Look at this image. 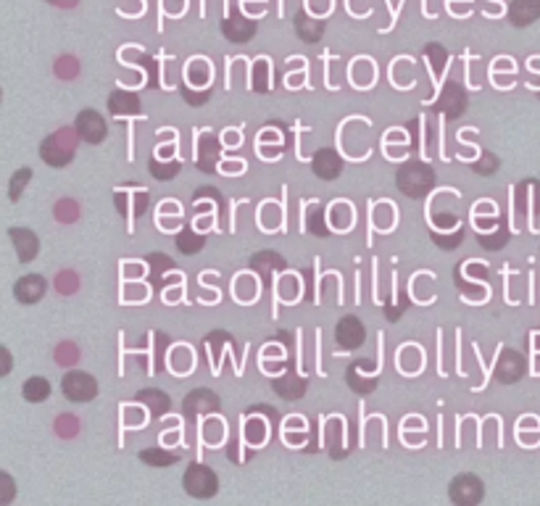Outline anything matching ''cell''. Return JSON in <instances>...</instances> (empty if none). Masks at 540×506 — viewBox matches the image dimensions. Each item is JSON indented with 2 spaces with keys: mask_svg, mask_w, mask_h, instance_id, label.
Instances as JSON below:
<instances>
[{
  "mask_svg": "<svg viewBox=\"0 0 540 506\" xmlns=\"http://www.w3.org/2000/svg\"><path fill=\"white\" fill-rule=\"evenodd\" d=\"M395 185L406 198H424L433 187H435V172L422 164V161H409L398 169L395 175Z\"/></svg>",
  "mask_w": 540,
  "mask_h": 506,
  "instance_id": "obj_1",
  "label": "cell"
},
{
  "mask_svg": "<svg viewBox=\"0 0 540 506\" xmlns=\"http://www.w3.org/2000/svg\"><path fill=\"white\" fill-rule=\"evenodd\" d=\"M76 137H79L76 129H58V132H53V135H48V137L43 140V146H40V158H43L48 167H53V169L66 167L74 158Z\"/></svg>",
  "mask_w": 540,
  "mask_h": 506,
  "instance_id": "obj_2",
  "label": "cell"
},
{
  "mask_svg": "<svg viewBox=\"0 0 540 506\" xmlns=\"http://www.w3.org/2000/svg\"><path fill=\"white\" fill-rule=\"evenodd\" d=\"M182 485L193 499H211L219 491V478L206 464H190L182 475Z\"/></svg>",
  "mask_w": 540,
  "mask_h": 506,
  "instance_id": "obj_3",
  "label": "cell"
},
{
  "mask_svg": "<svg viewBox=\"0 0 540 506\" xmlns=\"http://www.w3.org/2000/svg\"><path fill=\"white\" fill-rule=\"evenodd\" d=\"M448 496L456 506H477L485 496V485L477 475L464 472V475H456L451 485H448Z\"/></svg>",
  "mask_w": 540,
  "mask_h": 506,
  "instance_id": "obj_4",
  "label": "cell"
},
{
  "mask_svg": "<svg viewBox=\"0 0 540 506\" xmlns=\"http://www.w3.org/2000/svg\"><path fill=\"white\" fill-rule=\"evenodd\" d=\"M61 393L74 404H87V401H93L98 396V382H96L93 375L74 369V372H69L66 378L61 380Z\"/></svg>",
  "mask_w": 540,
  "mask_h": 506,
  "instance_id": "obj_5",
  "label": "cell"
},
{
  "mask_svg": "<svg viewBox=\"0 0 540 506\" xmlns=\"http://www.w3.org/2000/svg\"><path fill=\"white\" fill-rule=\"evenodd\" d=\"M74 129H76V132H79V137H82L85 143H90V146H98V143L106 140V135H108L106 119L100 116L98 111H93V108H85V111H79V114H76Z\"/></svg>",
  "mask_w": 540,
  "mask_h": 506,
  "instance_id": "obj_6",
  "label": "cell"
},
{
  "mask_svg": "<svg viewBox=\"0 0 540 506\" xmlns=\"http://www.w3.org/2000/svg\"><path fill=\"white\" fill-rule=\"evenodd\" d=\"M525 372H527V361H525V356L519 354V351H515V349L501 351L498 367H495V378H498V382L512 385V382H516V380L525 378Z\"/></svg>",
  "mask_w": 540,
  "mask_h": 506,
  "instance_id": "obj_7",
  "label": "cell"
},
{
  "mask_svg": "<svg viewBox=\"0 0 540 506\" xmlns=\"http://www.w3.org/2000/svg\"><path fill=\"white\" fill-rule=\"evenodd\" d=\"M335 340L338 346L351 351V349H359L364 340H367V328L359 317H343L335 328Z\"/></svg>",
  "mask_w": 540,
  "mask_h": 506,
  "instance_id": "obj_8",
  "label": "cell"
},
{
  "mask_svg": "<svg viewBox=\"0 0 540 506\" xmlns=\"http://www.w3.org/2000/svg\"><path fill=\"white\" fill-rule=\"evenodd\" d=\"M467 93L459 82H448L443 87L441 98H438V111H443L448 119H456L467 111Z\"/></svg>",
  "mask_w": 540,
  "mask_h": 506,
  "instance_id": "obj_9",
  "label": "cell"
},
{
  "mask_svg": "<svg viewBox=\"0 0 540 506\" xmlns=\"http://www.w3.org/2000/svg\"><path fill=\"white\" fill-rule=\"evenodd\" d=\"M256 22L253 19H246L243 14H232V16H227L224 22H221V35L229 40V43H238V46H243L248 43L253 35H256Z\"/></svg>",
  "mask_w": 540,
  "mask_h": 506,
  "instance_id": "obj_10",
  "label": "cell"
},
{
  "mask_svg": "<svg viewBox=\"0 0 540 506\" xmlns=\"http://www.w3.org/2000/svg\"><path fill=\"white\" fill-rule=\"evenodd\" d=\"M311 169H314V175L320 179H327V182L330 179H338L341 172H343V158L338 156L335 148H321L311 158Z\"/></svg>",
  "mask_w": 540,
  "mask_h": 506,
  "instance_id": "obj_11",
  "label": "cell"
},
{
  "mask_svg": "<svg viewBox=\"0 0 540 506\" xmlns=\"http://www.w3.org/2000/svg\"><path fill=\"white\" fill-rule=\"evenodd\" d=\"M221 401L217 393L206 390V388H198L193 393L185 396V411L188 417H198V414H211V411H219Z\"/></svg>",
  "mask_w": 540,
  "mask_h": 506,
  "instance_id": "obj_12",
  "label": "cell"
},
{
  "mask_svg": "<svg viewBox=\"0 0 540 506\" xmlns=\"http://www.w3.org/2000/svg\"><path fill=\"white\" fill-rule=\"evenodd\" d=\"M46 279L40 278V275H25L22 279H16V285H14V296H16V301L19 304H37L43 296H46Z\"/></svg>",
  "mask_w": 540,
  "mask_h": 506,
  "instance_id": "obj_13",
  "label": "cell"
},
{
  "mask_svg": "<svg viewBox=\"0 0 540 506\" xmlns=\"http://www.w3.org/2000/svg\"><path fill=\"white\" fill-rule=\"evenodd\" d=\"M8 235H11V243H14V248H16V256H19V261H22V264L32 261V258L37 256L40 240H37V235H35L32 229L11 228V229H8Z\"/></svg>",
  "mask_w": 540,
  "mask_h": 506,
  "instance_id": "obj_14",
  "label": "cell"
},
{
  "mask_svg": "<svg viewBox=\"0 0 540 506\" xmlns=\"http://www.w3.org/2000/svg\"><path fill=\"white\" fill-rule=\"evenodd\" d=\"M540 19V0H512L509 22L515 26H530Z\"/></svg>",
  "mask_w": 540,
  "mask_h": 506,
  "instance_id": "obj_15",
  "label": "cell"
},
{
  "mask_svg": "<svg viewBox=\"0 0 540 506\" xmlns=\"http://www.w3.org/2000/svg\"><path fill=\"white\" fill-rule=\"evenodd\" d=\"M295 32H298V37L303 40V43H320L321 35H324V22L321 19H314V16H309L306 11H298L293 19Z\"/></svg>",
  "mask_w": 540,
  "mask_h": 506,
  "instance_id": "obj_16",
  "label": "cell"
},
{
  "mask_svg": "<svg viewBox=\"0 0 540 506\" xmlns=\"http://www.w3.org/2000/svg\"><path fill=\"white\" fill-rule=\"evenodd\" d=\"M271 388H274V393L282 396L285 401H298V399L306 393V380L298 378L295 372H288V375H282V378L271 380Z\"/></svg>",
  "mask_w": 540,
  "mask_h": 506,
  "instance_id": "obj_17",
  "label": "cell"
},
{
  "mask_svg": "<svg viewBox=\"0 0 540 506\" xmlns=\"http://www.w3.org/2000/svg\"><path fill=\"white\" fill-rule=\"evenodd\" d=\"M108 111H111L114 116H135V114H140V98H138L135 93L117 90V93H111V98H108Z\"/></svg>",
  "mask_w": 540,
  "mask_h": 506,
  "instance_id": "obj_18",
  "label": "cell"
},
{
  "mask_svg": "<svg viewBox=\"0 0 540 506\" xmlns=\"http://www.w3.org/2000/svg\"><path fill=\"white\" fill-rule=\"evenodd\" d=\"M250 267H253L256 272H261V278L270 279V275L274 272V269H277V272H282V269H285V258L274 251H261L253 256Z\"/></svg>",
  "mask_w": 540,
  "mask_h": 506,
  "instance_id": "obj_19",
  "label": "cell"
},
{
  "mask_svg": "<svg viewBox=\"0 0 540 506\" xmlns=\"http://www.w3.org/2000/svg\"><path fill=\"white\" fill-rule=\"evenodd\" d=\"M22 396H25V401H29V404H43V401H48L50 382L46 378H40V375H35V378H29L25 382Z\"/></svg>",
  "mask_w": 540,
  "mask_h": 506,
  "instance_id": "obj_20",
  "label": "cell"
},
{
  "mask_svg": "<svg viewBox=\"0 0 540 506\" xmlns=\"http://www.w3.org/2000/svg\"><path fill=\"white\" fill-rule=\"evenodd\" d=\"M138 401H143V404L150 409V414H153V417H161V414H167V411L172 409L169 396H167V393H161V390H156V388H150V390H140V393H138Z\"/></svg>",
  "mask_w": 540,
  "mask_h": 506,
  "instance_id": "obj_21",
  "label": "cell"
},
{
  "mask_svg": "<svg viewBox=\"0 0 540 506\" xmlns=\"http://www.w3.org/2000/svg\"><path fill=\"white\" fill-rule=\"evenodd\" d=\"M203 246H206V238L203 235H198L193 229H182L179 235H177V248L182 253H188V256H196V253L203 251Z\"/></svg>",
  "mask_w": 540,
  "mask_h": 506,
  "instance_id": "obj_22",
  "label": "cell"
},
{
  "mask_svg": "<svg viewBox=\"0 0 540 506\" xmlns=\"http://www.w3.org/2000/svg\"><path fill=\"white\" fill-rule=\"evenodd\" d=\"M217 156H219V143H217V137H211V135H203L200 137V169L203 172H211V164H209V158L211 161H217Z\"/></svg>",
  "mask_w": 540,
  "mask_h": 506,
  "instance_id": "obj_23",
  "label": "cell"
},
{
  "mask_svg": "<svg viewBox=\"0 0 540 506\" xmlns=\"http://www.w3.org/2000/svg\"><path fill=\"white\" fill-rule=\"evenodd\" d=\"M29 179H32V169H29V167H22V169L11 177V182H8V198H11V201L16 203L22 198V193H25Z\"/></svg>",
  "mask_w": 540,
  "mask_h": 506,
  "instance_id": "obj_24",
  "label": "cell"
},
{
  "mask_svg": "<svg viewBox=\"0 0 540 506\" xmlns=\"http://www.w3.org/2000/svg\"><path fill=\"white\" fill-rule=\"evenodd\" d=\"M140 459L150 464V467H172L177 464V454H169V451H158V449H148V451H140Z\"/></svg>",
  "mask_w": 540,
  "mask_h": 506,
  "instance_id": "obj_25",
  "label": "cell"
},
{
  "mask_svg": "<svg viewBox=\"0 0 540 506\" xmlns=\"http://www.w3.org/2000/svg\"><path fill=\"white\" fill-rule=\"evenodd\" d=\"M79 72V64H76V58L72 56H61L58 61H56V75L61 76V79H72Z\"/></svg>",
  "mask_w": 540,
  "mask_h": 506,
  "instance_id": "obj_26",
  "label": "cell"
},
{
  "mask_svg": "<svg viewBox=\"0 0 540 506\" xmlns=\"http://www.w3.org/2000/svg\"><path fill=\"white\" fill-rule=\"evenodd\" d=\"M348 385L356 390V393H372L374 388H377V380H367L364 378H356V364L353 367H348Z\"/></svg>",
  "mask_w": 540,
  "mask_h": 506,
  "instance_id": "obj_27",
  "label": "cell"
},
{
  "mask_svg": "<svg viewBox=\"0 0 540 506\" xmlns=\"http://www.w3.org/2000/svg\"><path fill=\"white\" fill-rule=\"evenodd\" d=\"M188 79H190V85H209V66H206V61H193L188 66Z\"/></svg>",
  "mask_w": 540,
  "mask_h": 506,
  "instance_id": "obj_28",
  "label": "cell"
},
{
  "mask_svg": "<svg viewBox=\"0 0 540 506\" xmlns=\"http://www.w3.org/2000/svg\"><path fill=\"white\" fill-rule=\"evenodd\" d=\"M179 172V164L172 161V164H158L156 158H150V175L156 179H169Z\"/></svg>",
  "mask_w": 540,
  "mask_h": 506,
  "instance_id": "obj_29",
  "label": "cell"
},
{
  "mask_svg": "<svg viewBox=\"0 0 540 506\" xmlns=\"http://www.w3.org/2000/svg\"><path fill=\"white\" fill-rule=\"evenodd\" d=\"M79 430V422H76V417L72 414H61L58 420H56V432L58 435H64V438H72Z\"/></svg>",
  "mask_w": 540,
  "mask_h": 506,
  "instance_id": "obj_30",
  "label": "cell"
},
{
  "mask_svg": "<svg viewBox=\"0 0 540 506\" xmlns=\"http://www.w3.org/2000/svg\"><path fill=\"white\" fill-rule=\"evenodd\" d=\"M472 169H474L477 175H493V172L498 169V158H495L491 151H485V156H483L480 161H474Z\"/></svg>",
  "mask_w": 540,
  "mask_h": 506,
  "instance_id": "obj_31",
  "label": "cell"
},
{
  "mask_svg": "<svg viewBox=\"0 0 540 506\" xmlns=\"http://www.w3.org/2000/svg\"><path fill=\"white\" fill-rule=\"evenodd\" d=\"M56 219H58V222H74V219H76V203L74 201L56 203Z\"/></svg>",
  "mask_w": 540,
  "mask_h": 506,
  "instance_id": "obj_32",
  "label": "cell"
},
{
  "mask_svg": "<svg viewBox=\"0 0 540 506\" xmlns=\"http://www.w3.org/2000/svg\"><path fill=\"white\" fill-rule=\"evenodd\" d=\"M56 288H58V293L61 296H69L76 290V275L74 272H61L58 279H56Z\"/></svg>",
  "mask_w": 540,
  "mask_h": 506,
  "instance_id": "obj_33",
  "label": "cell"
},
{
  "mask_svg": "<svg viewBox=\"0 0 540 506\" xmlns=\"http://www.w3.org/2000/svg\"><path fill=\"white\" fill-rule=\"evenodd\" d=\"M76 359H79V351L74 349L72 343H64V346L56 349V361L58 364H74Z\"/></svg>",
  "mask_w": 540,
  "mask_h": 506,
  "instance_id": "obj_34",
  "label": "cell"
},
{
  "mask_svg": "<svg viewBox=\"0 0 540 506\" xmlns=\"http://www.w3.org/2000/svg\"><path fill=\"white\" fill-rule=\"evenodd\" d=\"M14 493H16V488H14V481H11V475H0V506H5L11 499H14Z\"/></svg>",
  "mask_w": 540,
  "mask_h": 506,
  "instance_id": "obj_35",
  "label": "cell"
},
{
  "mask_svg": "<svg viewBox=\"0 0 540 506\" xmlns=\"http://www.w3.org/2000/svg\"><path fill=\"white\" fill-rule=\"evenodd\" d=\"M267 61H256V76H253V87L259 93H267Z\"/></svg>",
  "mask_w": 540,
  "mask_h": 506,
  "instance_id": "obj_36",
  "label": "cell"
},
{
  "mask_svg": "<svg viewBox=\"0 0 540 506\" xmlns=\"http://www.w3.org/2000/svg\"><path fill=\"white\" fill-rule=\"evenodd\" d=\"M506 240H509V232H506V229H501L498 238H485V235H480V246H485V248H501Z\"/></svg>",
  "mask_w": 540,
  "mask_h": 506,
  "instance_id": "obj_37",
  "label": "cell"
},
{
  "mask_svg": "<svg viewBox=\"0 0 540 506\" xmlns=\"http://www.w3.org/2000/svg\"><path fill=\"white\" fill-rule=\"evenodd\" d=\"M264 425H261V420H253L250 425H248V438H250V443H261L264 440Z\"/></svg>",
  "mask_w": 540,
  "mask_h": 506,
  "instance_id": "obj_38",
  "label": "cell"
},
{
  "mask_svg": "<svg viewBox=\"0 0 540 506\" xmlns=\"http://www.w3.org/2000/svg\"><path fill=\"white\" fill-rule=\"evenodd\" d=\"M309 229H311L314 235H330V232H327V228H324V222H321L320 208H317V211H314V214L309 217Z\"/></svg>",
  "mask_w": 540,
  "mask_h": 506,
  "instance_id": "obj_39",
  "label": "cell"
},
{
  "mask_svg": "<svg viewBox=\"0 0 540 506\" xmlns=\"http://www.w3.org/2000/svg\"><path fill=\"white\" fill-rule=\"evenodd\" d=\"M50 5H56V8H74L79 0H48Z\"/></svg>",
  "mask_w": 540,
  "mask_h": 506,
  "instance_id": "obj_40",
  "label": "cell"
}]
</instances>
